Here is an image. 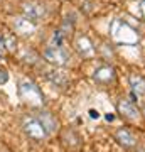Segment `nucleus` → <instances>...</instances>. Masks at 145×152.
Here are the masks:
<instances>
[{"mask_svg":"<svg viewBox=\"0 0 145 152\" xmlns=\"http://www.w3.org/2000/svg\"><path fill=\"white\" fill-rule=\"evenodd\" d=\"M110 34L115 42L118 44H137L138 42V34L135 32V29L130 26L128 22L122 19H113L110 24Z\"/></svg>","mask_w":145,"mask_h":152,"instance_id":"1","label":"nucleus"},{"mask_svg":"<svg viewBox=\"0 0 145 152\" xmlns=\"http://www.w3.org/2000/svg\"><path fill=\"white\" fill-rule=\"evenodd\" d=\"M19 95L24 102L34 105V107H41L42 105V93L32 81H22L19 86Z\"/></svg>","mask_w":145,"mask_h":152,"instance_id":"2","label":"nucleus"},{"mask_svg":"<svg viewBox=\"0 0 145 152\" xmlns=\"http://www.w3.org/2000/svg\"><path fill=\"white\" fill-rule=\"evenodd\" d=\"M22 129H24V132H26V135L31 137L32 140H44V139L49 135L47 130L44 129V125L41 124L39 118H26Z\"/></svg>","mask_w":145,"mask_h":152,"instance_id":"3","label":"nucleus"},{"mask_svg":"<svg viewBox=\"0 0 145 152\" xmlns=\"http://www.w3.org/2000/svg\"><path fill=\"white\" fill-rule=\"evenodd\" d=\"M44 58L56 66H66L69 63V54L66 53L63 48H56V46H49L44 51Z\"/></svg>","mask_w":145,"mask_h":152,"instance_id":"4","label":"nucleus"},{"mask_svg":"<svg viewBox=\"0 0 145 152\" xmlns=\"http://www.w3.org/2000/svg\"><path fill=\"white\" fill-rule=\"evenodd\" d=\"M117 108L122 113V117H125V118H128V120H138L140 118V110L132 100L122 98L118 103H117Z\"/></svg>","mask_w":145,"mask_h":152,"instance_id":"5","label":"nucleus"},{"mask_svg":"<svg viewBox=\"0 0 145 152\" xmlns=\"http://www.w3.org/2000/svg\"><path fill=\"white\" fill-rule=\"evenodd\" d=\"M115 78H117V73L111 66H100L93 73V80L100 85H108V83L115 81Z\"/></svg>","mask_w":145,"mask_h":152,"instance_id":"6","label":"nucleus"},{"mask_svg":"<svg viewBox=\"0 0 145 152\" xmlns=\"http://www.w3.org/2000/svg\"><path fill=\"white\" fill-rule=\"evenodd\" d=\"M14 29H15L17 34L27 37V36H32L36 32V22L27 19V17H19L14 20Z\"/></svg>","mask_w":145,"mask_h":152,"instance_id":"7","label":"nucleus"},{"mask_svg":"<svg viewBox=\"0 0 145 152\" xmlns=\"http://www.w3.org/2000/svg\"><path fill=\"white\" fill-rule=\"evenodd\" d=\"M115 140L118 142L120 145H123L125 149H132V147L137 145V139L133 137V134L128 129H123V127L115 132Z\"/></svg>","mask_w":145,"mask_h":152,"instance_id":"8","label":"nucleus"},{"mask_svg":"<svg viewBox=\"0 0 145 152\" xmlns=\"http://www.w3.org/2000/svg\"><path fill=\"white\" fill-rule=\"evenodd\" d=\"M22 12H24V15L27 19H31V20H41L44 15H46V10H44V7L41 4H24L22 7Z\"/></svg>","mask_w":145,"mask_h":152,"instance_id":"9","label":"nucleus"},{"mask_svg":"<svg viewBox=\"0 0 145 152\" xmlns=\"http://www.w3.org/2000/svg\"><path fill=\"white\" fill-rule=\"evenodd\" d=\"M37 118L41 120V124L44 125V129L47 130L49 135L56 132V129H58V118H56L52 113H49V112H41V113L37 115Z\"/></svg>","mask_w":145,"mask_h":152,"instance_id":"10","label":"nucleus"},{"mask_svg":"<svg viewBox=\"0 0 145 152\" xmlns=\"http://www.w3.org/2000/svg\"><path fill=\"white\" fill-rule=\"evenodd\" d=\"M74 48H76V51H78L81 56H90V54H93V51H95L91 41L86 37V36H81V37L76 39Z\"/></svg>","mask_w":145,"mask_h":152,"instance_id":"11","label":"nucleus"},{"mask_svg":"<svg viewBox=\"0 0 145 152\" xmlns=\"http://www.w3.org/2000/svg\"><path fill=\"white\" fill-rule=\"evenodd\" d=\"M128 83L132 86V91H135L137 95H145V78L140 75H130Z\"/></svg>","mask_w":145,"mask_h":152,"instance_id":"12","label":"nucleus"},{"mask_svg":"<svg viewBox=\"0 0 145 152\" xmlns=\"http://www.w3.org/2000/svg\"><path fill=\"white\" fill-rule=\"evenodd\" d=\"M47 80L52 85H56V86H66L68 85V76H66V73L64 71H49L47 73Z\"/></svg>","mask_w":145,"mask_h":152,"instance_id":"13","label":"nucleus"},{"mask_svg":"<svg viewBox=\"0 0 145 152\" xmlns=\"http://www.w3.org/2000/svg\"><path fill=\"white\" fill-rule=\"evenodd\" d=\"M66 42V34L63 31H54L52 37H51V46H56V48H63Z\"/></svg>","mask_w":145,"mask_h":152,"instance_id":"14","label":"nucleus"},{"mask_svg":"<svg viewBox=\"0 0 145 152\" xmlns=\"http://www.w3.org/2000/svg\"><path fill=\"white\" fill-rule=\"evenodd\" d=\"M4 42H5V48L9 49V51H15V39L12 37V36L5 37L4 39Z\"/></svg>","mask_w":145,"mask_h":152,"instance_id":"15","label":"nucleus"},{"mask_svg":"<svg viewBox=\"0 0 145 152\" xmlns=\"http://www.w3.org/2000/svg\"><path fill=\"white\" fill-rule=\"evenodd\" d=\"M7 81H9V71L4 66H0V85H5Z\"/></svg>","mask_w":145,"mask_h":152,"instance_id":"16","label":"nucleus"},{"mask_svg":"<svg viewBox=\"0 0 145 152\" xmlns=\"http://www.w3.org/2000/svg\"><path fill=\"white\" fill-rule=\"evenodd\" d=\"M88 113H90V118H93V120L100 118V112H98V110H95V108H90V110H88Z\"/></svg>","mask_w":145,"mask_h":152,"instance_id":"17","label":"nucleus"},{"mask_svg":"<svg viewBox=\"0 0 145 152\" xmlns=\"http://www.w3.org/2000/svg\"><path fill=\"white\" fill-rule=\"evenodd\" d=\"M105 118H106L108 122H113V120H115V115H111V113H108L106 117H105Z\"/></svg>","mask_w":145,"mask_h":152,"instance_id":"18","label":"nucleus"},{"mask_svg":"<svg viewBox=\"0 0 145 152\" xmlns=\"http://www.w3.org/2000/svg\"><path fill=\"white\" fill-rule=\"evenodd\" d=\"M4 48H5V42H4V39H2V36H0V51H2Z\"/></svg>","mask_w":145,"mask_h":152,"instance_id":"19","label":"nucleus"},{"mask_svg":"<svg viewBox=\"0 0 145 152\" xmlns=\"http://www.w3.org/2000/svg\"><path fill=\"white\" fill-rule=\"evenodd\" d=\"M142 14H144V17H145V0L142 2Z\"/></svg>","mask_w":145,"mask_h":152,"instance_id":"20","label":"nucleus"},{"mask_svg":"<svg viewBox=\"0 0 145 152\" xmlns=\"http://www.w3.org/2000/svg\"><path fill=\"white\" fill-rule=\"evenodd\" d=\"M135 152H145V149H137Z\"/></svg>","mask_w":145,"mask_h":152,"instance_id":"21","label":"nucleus"}]
</instances>
